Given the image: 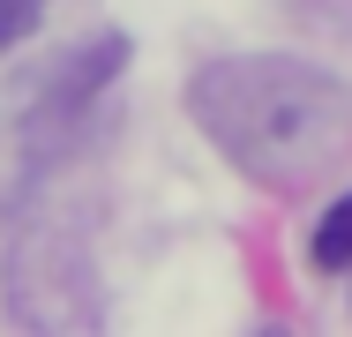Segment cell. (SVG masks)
I'll return each mask as SVG.
<instances>
[{
	"label": "cell",
	"mask_w": 352,
	"mask_h": 337,
	"mask_svg": "<svg viewBox=\"0 0 352 337\" xmlns=\"http://www.w3.org/2000/svg\"><path fill=\"white\" fill-rule=\"evenodd\" d=\"M188 113L248 180L278 195H307L352 157V83L292 53L210 61L188 83Z\"/></svg>",
	"instance_id": "obj_1"
},
{
	"label": "cell",
	"mask_w": 352,
	"mask_h": 337,
	"mask_svg": "<svg viewBox=\"0 0 352 337\" xmlns=\"http://www.w3.org/2000/svg\"><path fill=\"white\" fill-rule=\"evenodd\" d=\"M307 255H315V270H352V195H338L330 210H322Z\"/></svg>",
	"instance_id": "obj_2"
},
{
	"label": "cell",
	"mask_w": 352,
	"mask_h": 337,
	"mask_svg": "<svg viewBox=\"0 0 352 337\" xmlns=\"http://www.w3.org/2000/svg\"><path fill=\"white\" fill-rule=\"evenodd\" d=\"M38 15H45V0H0V53L23 45V38L38 30Z\"/></svg>",
	"instance_id": "obj_3"
}]
</instances>
